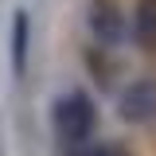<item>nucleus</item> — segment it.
<instances>
[{"label": "nucleus", "mask_w": 156, "mask_h": 156, "mask_svg": "<svg viewBox=\"0 0 156 156\" xmlns=\"http://www.w3.org/2000/svg\"><path fill=\"white\" fill-rule=\"evenodd\" d=\"M94 133H98V105L86 90H66L51 101V136L62 156L86 144Z\"/></svg>", "instance_id": "1"}, {"label": "nucleus", "mask_w": 156, "mask_h": 156, "mask_svg": "<svg viewBox=\"0 0 156 156\" xmlns=\"http://www.w3.org/2000/svg\"><path fill=\"white\" fill-rule=\"evenodd\" d=\"M86 31L94 35V43L113 51L129 39V16L117 0H90L86 4Z\"/></svg>", "instance_id": "2"}, {"label": "nucleus", "mask_w": 156, "mask_h": 156, "mask_svg": "<svg viewBox=\"0 0 156 156\" xmlns=\"http://www.w3.org/2000/svg\"><path fill=\"white\" fill-rule=\"evenodd\" d=\"M117 117L125 125H152L156 121V78H133L117 90Z\"/></svg>", "instance_id": "3"}, {"label": "nucleus", "mask_w": 156, "mask_h": 156, "mask_svg": "<svg viewBox=\"0 0 156 156\" xmlns=\"http://www.w3.org/2000/svg\"><path fill=\"white\" fill-rule=\"evenodd\" d=\"M8 62H12V78L23 82V78H27V66H31V12H27V8H16V12H12Z\"/></svg>", "instance_id": "4"}, {"label": "nucleus", "mask_w": 156, "mask_h": 156, "mask_svg": "<svg viewBox=\"0 0 156 156\" xmlns=\"http://www.w3.org/2000/svg\"><path fill=\"white\" fill-rule=\"evenodd\" d=\"M129 39L140 51H156V0H136L129 12Z\"/></svg>", "instance_id": "5"}, {"label": "nucleus", "mask_w": 156, "mask_h": 156, "mask_svg": "<svg viewBox=\"0 0 156 156\" xmlns=\"http://www.w3.org/2000/svg\"><path fill=\"white\" fill-rule=\"evenodd\" d=\"M66 156H133L125 144H117V140H86V144H78L74 152H66Z\"/></svg>", "instance_id": "6"}, {"label": "nucleus", "mask_w": 156, "mask_h": 156, "mask_svg": "<svg viewBox=\"0 0 156 156\" xmlns=\"http://www.w3.org/2000/svg\"><path fill=\"white\" fill-rule=\"evenodd\" d=\"M105 51H109V47H101V43L86 51V66L98 74V82H101V86H109V74H113V66L105 62Z\"/></svg>", "instance_id": "7"}]
</instances>
